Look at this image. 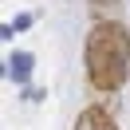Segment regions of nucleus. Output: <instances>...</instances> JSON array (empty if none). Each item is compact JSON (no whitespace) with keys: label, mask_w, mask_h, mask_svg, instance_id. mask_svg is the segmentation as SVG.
Instances as JSON below:
<instances>
[{"label":"nucleus","mask_w":130,"mask_h":130,"mask_svg":"<svg viewBox=\"0 0 130 130\" xmlns=\"http://www.w3.org/2000/svg\"><path fill=\"white\" fill-rule=\"evenodd\" d=\"M87 83L99 95H114L130 79V28L118 20H99L83 47Z\"/></svg>","instance_id":"nucleus-1"},{"label":"nucleus","mask_w":130,"mask_h":130,"mask_svg":"<svg viewBox=\"0 0 130 130\" xmlns=\"http://www.w3.org/2000/svg\"><path fill=\"white\" fill-rule=\"evenodd\" d=\"M32 71H36V55L32 51H12L8 55V79L16 87H32Z\"/></svg>","instance_id":"nucleus-2"},{"label":"nucleus","mask_w":130,"mask_h":130,"mask_svg":"<svg viewBox=\"0 0 130 130\" xmlns=\"http://www.w3.org/2000/svg\"><path fill=\"white\" fill-rule=\"evenodd\" d=\"M71 130H118V122H114V114L106 110V106H87V110L75 118Z\"/></svg>","instance_id":"nucleus-3"},{"label":"nucleus","mask_w":130,"mask_h":130,"mask_svg":"<svg viewBox=\"0 0 130 130\" xmlns=\"http://www.w3.org/2000/svg\"><path fill=\"white\" fill-rule=\"evenodd\" d=\"M32 12H24V16H16V24H12V32H24V28H32Z\"/></svg>","instance_id":"nucleus-4"},{"label":"nucleus","mask_w":130,"mask_h":130,"mask_svg":"<svg viewBox=\"0 0 130 130\" xmlns=\"http://www.w3.org/2000/svg\"><path fill=\"white\" fill-rule=\"evenodd\" d=\"M24 99H28V103H40L43 91H40V87H24Z\"/></svg>","instance_id":"nucleus-5"}]
</instances>
